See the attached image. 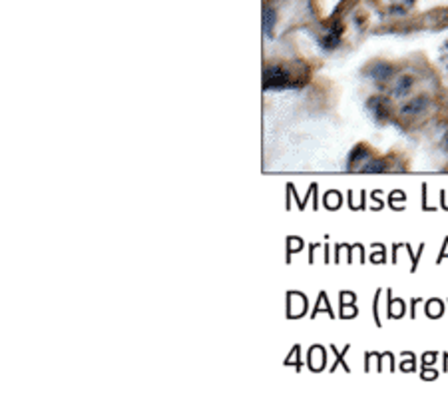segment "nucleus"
Segmentation results:
<instances>
[{"mask_svg":"<svg viewBox=\"0 0 448 395\" xmlns=\"http://www.w3.org/2000/svg\"><path fill=\"white\" fill-rule=\"evenodd\" d=\"M295 76L291 70L283 66H267L263 72V88L265 90H279V88H289L299 82H295Z\"/></svg>","mask_w":448,"mask_h":395,"instance_id":"obj_1","label":"nucleus"},{"mask_svg":"<svg viewBox=\"0 0 448 395\" xmlns=\"http://www.w3.org/2000/svg\"><path fill=\"white\" fill-rule=\"evenodd\" d=\"M371 158H373V152L365 144H359L349 156V168H361L363 170V166L367 164Z\"/></svg>","mask_w":448,"mask_h":395,"instance_id":"obj_3","label":"nucleus"},{"mask_svg":"<svg viewBox=\"0 0 448 395\" xmlns=\"http://www.w3.org/2000/svg\"><path fill=\"white\" fill-rule=\"evenodd\" d=\"M386 104H388V102H386L383 96H375V98L369 100V110H371V114L375 116L377 122L386 120V116H388V106H386Z\"/></svg>","mask_w":448,"mask_h":395,"instance_id":"obj_5","label":"nucleus"},{"mask_svg":"<svg viewBox=\"0 0 448 395\" xmlns=\"http://www.w3.org/2000/svg\"><path fill=\"white\" fill-rule=\"evenodd\" d=\"M275 10L273 8H265V14H263V28H265V34L271 36V30H273V24H275Z\"/></svg>","mask_w":448,"mask_h":395,"instance_id":"obj_8","label":"nucleus"},{"mask_svg":"<svg viewBox=\"0 0 448 395\" xmlns=\"http://www.w3.org/2000/svg\"><path fill=\"white\" fill-rule=\"evenodd\" d=\"M386 168H388L386 160H383V158H371L367 164L363 166V172H384Z\"/></svg>","mask_w":448,"mask_h":395,"instance_id":"obj_7","label":"nucleus"},{"mask_svg":"<svg viewBox=\"0 0 448 395\" xmlns=\"http://www.w3.org/2000/svg\"><path fill=\"white\" fill-rule=\"evenodd\" d=\"M369 76L373 80H377V82H384V80H388L392 76V66L386 64V62H375L371 66V70H369Z\"/></svg>","mask_w":448,"mask_h":395,"instance_id":"obj_6","label":"nucleus"},{"mask_svg":"<svg viewBox=\"0 0 448 395\" xmlns=\"http://www.w3.org/2000/svg\"><path fill=\"white\" fill-rule=\"evenodd\" d=\"M444 148L448 150V134H446V138H444Z\"/></svg>","mask_w":448,"mask_h":395,"instance_id":"obj_9","label":"nucleus"},{"mask_svg":"<svg viewBox=\"0 0 448 395\" xmlns=\"http://www.w3.org/2000/svg\"><path fill=\"white\" fill-rule=\"evenodd\" d=\"M430 106H432L430 98H428V96H424V94H420V96H415L413 100L405 102V104L398 108V114H400V116H405V118H416V116L424 114V112H426Z\"/></svg>","mask_w":448,"mask_h":395,"instance_id":"obj_2","label":"nucleus"},{"mask_svg":"<svg viewBox=\"0 0 448 395\" xmlns=\"http://www.w3.org/2000/svg\"><path fill=\"white\" fill-rule=\"evenodd\" d=\"M415 86V76L413 74H400L394 88H392V96L394 98H402V96H409L411 90Z\"/></svg>","mask_w":448,"mask_h":395,"instance_id":"obj_4","label":"nucleus"}]
</instances>
